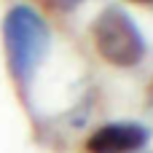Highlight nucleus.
Segmentation results:
<instances>
[{
	"label": "nucleus",
	"mask_w": 153,
	"mask_h": 153,
	"mask_svg": "<svg viewBox=\"0 0 153 153\" xmlns=\"http://www.w3.org/2000/svg\"><path fill=\"white\" fill-rule=\"evenodd\" d=\"M3 48L5 62L13 83L27 91L40 70V65L48 56L51 48V30L48 22L27 3L13 5L3 16Z\"/></svg>",
	"instance_id": "f257e3e1"
},
{
	"label": "nucleus",
	"mask_w": 153,
	"mask_h": 153,
	"mask_svg": "<svg viewBox=\"0 0 153 153\" xmlns=\"http://www.w3.org/2000/svg\"><path fill=\"white\" fill-rule=\"evenodd\" d=\"M151 140L148 126L132 124V121H116L94 129L86 140L89 153H137Z\"/></svg>",
	"instance_id": "7ed1b4c3"
},
{
	"label": "nucleus",
	"mask_w": 153,
	"mask_h": 153,
	"mask_svg": "<svg viewBox=\"0 0 153 153\" xmlns=\"http://www.w3.org/2000/svg\"><path fill=\"white\" fill-rule=\"evenodd\" d=\"M46 3H51V5L59 8V11H73V8H78L83 0H46Z\"/></svg>",
	"instance_id": "20e7f679"
},
{
	"label": "nucleus",
	"mask_w": 153,
	"mask_h": 153,
	"mask_svg": "<svg viewBox=\"0 0 153 153\" xmlns=\"http://www.w3.org/2000/svg\"><path fill=\"white\" fill-rule=\"evenodd\" d=\"M91 40L100 56L113 67H134L145 59L148 51L140 27L118 5H108L100 11V16L91 24Z\"/></svg>",
	"instance_id": "f03ea898"
},
{
	"label": "nucleus",
	"mask_w": 153,
	"mask_h": 153,
	"mask_svg": "<svg viewBox=\"0 0 153 153\" xmlns=\"http://www.w3.org/2000/svg\"><path fill=\"white\" fill-rule=\"evenodd\" d=\"M129 3H140V5H153V0H129Z\"/></svg>",
	"instance_id": "39448f33"
}]
</instances>
